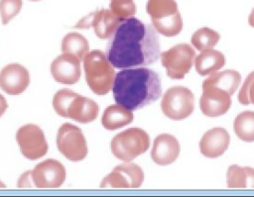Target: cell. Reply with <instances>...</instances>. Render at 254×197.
I'll use <instances>...</instances> for the list:
<instances>
[{"label": "cell", "instance_id": "cell-17", "mask_svg": "<svg viewBox=\"0 0 254 197\" xmlns=\"http://www.w3.org/2000/svg\"><path fill=\"white\" fill-rule=\"evenodd\" d=\"M230 136L223 128H214L206 131L199 142V149L202 155L208 158H216L222 155L228 148Z\"/></svg>", "mask_w": 254, "mask_h": 197}, {"label": "cell", "instance_id": "cell-29", "mask_svg": "<svg viewBox=\"0 0 254 197\" xmlns=\"http://www.w3.org/2000/svg\"><path fill=\"white\" fill-rule=\"evenodd\" d=\"M238 101L242 105H254V71L250 72L246 77L238 93Z\"/></svg>", "mask_w": 254, "mask_h": 197}, {"label": "cell", "instance_id": "cell-9", "mask_svg": "<svg viewBox=\"0 0 254 197\" xmlns=\"http://www.w3.org/2000/svg\"><path fill=\"white\" fill-rule=\"evenodd\" d=\"M16 141L22 154L31 160L41 158L48 152V143L42 129L35 124H26L18 129Z\"/></svg>", "mask_w": 254, "mask_h": 197}, {"label": "cell", "instance_id": "cell-4", "mask_svg": "<svg viewBox=\"0 0 254 197\" xmlns=\"http://www.w3.org/2000/svg\"><path fill=\"white\" fill-rule=\"evenodd\" d=\"M146 10L159 34L173 37L181 33L183 20L175 0H148Z\"/></svg>", "mask_w": 254, "mask_h": 197}, {"label": "cell", "instance_id": "cell-2", "mask_svg": "<svg viewBox=\"0 0 254 197\" xmlns=\"http://www.w3.org/2000/svg\"><path fill=\"white\" fill-rule=\"evenodd\" d=\"M112 91L117 104L135 111L160 98L161 78L157 72L145 66L124 68L115 74Z\"/></svg>", "mask_w": 254, "mask_h": 197}, {"label": "cell", "instance_id": "cell-24", "mask_svg": "<svg viewBox=\"0 0 254 197\" xmlns=\"http://www.w3.org/2000/svg\"><path fill=\"white\" fill-rule=\"evenodd\" d=\"M233 130L239 140L254 142V112L244 111L238 114L233 122Z\"/></svg>", "mask_w": 254, "mask_h": 197}, {"label": "cell", "instance_id": "cell-28", "mask_svg": "<svg viewBox=\"0 0 254 197\" xmlns=\"http://www.w3.org/2000/svg\"><path fill=\"white\" fill-rule=\"evenodd\" d=\"M22 9V0H0V15L2 24L6 25Z\"/></svg>", "mask_w": 254, "mask_h": 197}, {"label": "cell", "instance_id": "cell-8", "mask_svg": "<svg viewBox=\"0 0 254 197\" xmlns=\"http://www.w3.org/2000/svg\"><path fill=\"white\" fill-rule=\"evenodd\" d=\"M160 57L170 78L183 79L192 66L195 51L189 44H179L161 52Z\"/></svg>", "mask_w": 254, "mask_h": 197}, {"label": "cell", "instance_id": "cell-32", "mask_svg": "<svg viewBox=\"0 0 254 197\" xmlns=\"http://www.w3.org/2000/svg\"><path fill=\"white\" fill-rule=\"evenodd\" d=\"M248 24L254 28V8L252 9L249 17H248Z\"/></svg>", "mask_w": 254, "mask_h": 197}, {"label": "cell", "instance_id": "cell-27", "mask_svg": "<svg viewBox=\"0 0 254 197\" xmlns=\"http://www.w3.org/2000/svg\"><path fill=\"white\" fill-rule=\"evenodd\" d=\"M111 12L121 20L133 17L136 13V5L133 0H111Z\"/></svg>", "mask_w": 254, "mask_h": 197}, {"label": "cell", "instance_id": "cell-13", "mask_svg": "<svg viewBox=\"0 0 254 197\" xmlns=\"http://www.w3.org/2000/svg\"><path fill=\"white\" fill-rule=\"evenodd\" d=\"M32 171L34 184L38 188H58L65 180V168L57 159H46Z\"/></svg>", "mask_w": 254, "mask_h": 197}, {"label": "cell", "instance_id": "cell-33", "mask_svg": "<svg viewBox=\"0 0 254 197\" xmlns=\"http://www.w3.org/2000/svg\"><path fill=\"white\" fill-rule=\"evenodd\" d=\"M4 187H6V185L2 181H0V188H4Z\"/></svg>", "mask_w": 254, "mask_h": 197}, {"label": "cell", "instance_id": "cell-21", "mask_svg": "<svg viewBox=\"0 0 254 197\" xmlns=\"http://www.w3.org/2000/svg\"><path fill=\"white\" fill-rule=\"evenodd\" d=\"M226 181L229 188H254V168L233 164L228 167Z\"/></svg>", "mask_w": 254, "mask_h": 197}, {"label": "cell", "instance_id": "cell-30", "mask_svg": "<svg viewBox=\"0 0 254 197\" xmlns=\"http://www.w3.org/2000/svg\"><path fill=\"white\" fill-rule=\"evenodd\" d=\"M34 186L35 184L33 181V171L28 170L24 172L18 180V187L26 188V187H34Z\"/></svg>", "mask_w": 254, "mask_h": 197}, {"label": "cell", "instance_id": "cell-3", "mask_svg": "<svg viewBox=\"0 0 254 197\" xmlns=\"http://www.w3.org/2000/svg\"><path fill=\"white\" fill-rule=\"evenodd\" d=\"M85 80L88 87L97 95L107 94L115 78L114 67L106 54L99 49L89 51L83 60Z\"/></svg>", "mask_w": 254, "mask_h": 197}, {"label": "cell", "instance_id": "cell-12", "mask_svg": "<svg viewBox=\"0 0 254 197\" xmlns=\"http://www.w3.org/2000/svg\"><path fill=\"white\" fill-rule=\"evenodd\" d=\"M121 21L110 9H100L81 18L75 25V28L89 29L92 27L99 39H109Z\"/></svg>", "mask_w": 254, "mask_h": 197}, {"label": "cell", "instance_id": "cell-26", "mask_svg": "<svg viewBox=\"0 0 254 197\" xmlns=\"http://www.w3.org/2000/svg\"><path fill=\"white\" fill-rule=\"evenodd\" d=\"M76 95L77 93L67 88H64L56 92L53 98V107L58 115L67 118L68 107Z\"/></svg>", "mask_w": 254, "mask_h": 197}, {"label": "cell", "instance_id": "cell-25", "mask_svg": "<svg viewBox=\"0 0 254 197\" xmlns=\"http://www.w3.org/2000/svg\"><path fill=\"white\" fill-rule=\"evenodd\" d=\"M219 40L220 35L217 32L210 28L203 27L192 34L190 43L196 49L205 50L213 49Z\"/></svg>", "mask_w": 254, "mask_h": 197}, {"label": "cell", "instance_id": "cell-10", "mask_svg": "<svg viewBox=\"0 0 254 197\" xmlns=\"http://www.w3.org/2000/svg\"><path fill=\"white\" fill-rule=\"evenodd\" d=\"M144 181L142 168L132 162L122 163L105 176L101 183V188H138Z\"/></svg>", "mask_w": 254, "mask_h": 197}, {"label": "cell", "instance_id": "cell-16", "mask_svg": "<svg viewBox=\"0 0 254 197\" xmlns=\"http://www.w3.org/2000/svg\"><path fill=\"white\" fill-rule=\"evenodd\" d=\"M180 150V144L174 136L161 134L154 140L151 157L156 164L169 165L178 158Z\"/></svg>", "mask_w": 254, "mask_h": 197}, {"label": "cell", "instance_id": "cell-18", "mask_svg": "<svg viewBox=\"0 0 254 197\" xmlns=\"http://www.w3.org/2000/svg\"><path fill=\"white\" fill-rule=\"evenodd\" d=\"M98 113L99 106L94 100L77 94L68 107L67 118L86 124L94 121L97 118Z\"/></svg>", "mask_w": 254, "mask_h": 197}, {"label": "cell", "instance_id": "cell-11", "mask_svg": "<svg viewBox=\"0 0 254 197\" xmlns=\"http://www.w3.org/2000/svg\"><path fill=\"white\" fill-rule=\"evenodd\" d=\"M231 96L230 93L215 85L202 82L200 110L207 117L222 116L231 106Z\"/></svg>", "mask_w": 254, "mask_h": 197}, {"label": "cell", "instance_id": "cell-15", "mask_svg": "<svg viewBox=\"0 0 254 197\" xmlns=\"http://www.w3.org/2000/svg\"><path fill=\"white\" fill-rule=\"evenodd\" d=\"M51 72L57 82L63 84L76 83L81 74L80 60L72 54L63 52L53 60Z\"/></svg>", "mask_w": 254, "mask_h": 197}, {"label": "cell", "instance_id": "cell-31", "mask_svg": "<svg viewBox=\"0 0 254 197\" xmlns=\"http://www.w3.org/2000/svg\"><path fill=\"white\" fill-rule=\"evenodd\" d=\"M8 108V104L6 99L4 98V96L2 94H0V117L5 113V111Z\"/></svg>", "mask_w": 254, "mask_h": 197}, {"label": "cell", "instance_id": "cell-5", "mask_svg": "<svg viewBox=\"0 0 254 197\" xmlns=\"http://www.w3.org/2000/svg\"><path fill=\"white\" fill-rule=\"evenodd\" d=\"M149 147V135L139 128L127 129L117 134L111 141V151L114 156L126 162L146 152Z\"/></svg>", "mask_w": 254, "mask_h": 197}, {"label": "cell", "instance_id": "cell-20", "mask_svg": "<svg viewBox=\"0 0 254 197\" xmlns=\"http://www.w3.org/2000/svg\"><path fill=\"white\" fill-rule=\"evenodd\" d=\"M133 121V113L131 110L117 104L108 106L102 115V126L109 131L120 129L129 125Z\"/></svg>", "mask_w": 254, "mask_h": 197}, {"label": "cell", "instance_id": "cell-34", "mask_svg": "<svg viewBox=\"0 0 254 197\" xmlns=\"http://www.w3.org/2000/svg\"><path fill=\"white\" fill-rule=\"evenodd\" d=\"M32 1H38V0H32Z\"/></svg>", "mask_w": 254, "mask_h": 197}, {"label": "cell", "instance_id": "cell-7", "mask_svg": "<svg viewBox=\"0 0 254 197\" xmlns=\"http://www.w3.org/2000/svg\"><path fill=\"white\" fill-rule=\"evenodd\" d=\"M57 146L60 152L71 161H80L87 154V144L82 131L69 123H64L60 127Z\"/></svg>", "mask_w": 254, "mask_h": 197}, {"label": "cell", "instance_id": "cell-6", "mask_svg": "<svg viewBox=\"0 0 254 197\" xmlns=\"http://www.w3.org/2000/svg\"><path fill=\"white\" fill-rule=\"evenodd\" d=\"M194 108L192 92L184 86L169 88L163 95L161 109L164 115L171 120L180 121L191 115Z\"/></svg>", "mask_w": 254, "mask_h": 197}, {"label": "cell", "instance_id": "cell-19", "mask_svg": "<svg viewBox=\"0 0 254 197\" xmlns=\"http://www.w3.org/2000/svg\"><path fill=\"white\" fill-rule=\"evenodd\" d=\"M225 64L224 54L217 49L202 50L194 59L195 71L201 75L206 76L216 72Z\"/></svg>", "mask_w": 254, "mask_h": 197}, {"label": "cell", "instance_id": "cell-22", "mask_svg": "<svg viewBox=\"0 0 254 197\" xmlns=\"http://www.w3.org/2000/svg\"><path fill=\"white\" fill-rule=\"evenodd\" d=\"M203 82L215 85L233 95L241 82V75L236 70L226 69L209 74L208 77L203 80Z\"/></svg>", "mask_w": 254, "mask_h": 197}, {"label": "cell", "instance_id": "cell-1", "mask_svg": "<svg viewBox=\"0 0 254 197\" xmlns=\"http://www.w3.org/2000/svg\"><path fill=\"white\" fill-rule=\"evenodd\" d=\"M105 54L118 69L150 65L161 54L158 32L135 17L123 19L109 38Z\"/></svg>", "mask_w": 254, "mask_h": 197}, {"label": "cell", "instance_id": "cell-14", "mask_svg": "<svg viewBox=\"0 0 254 197\" xmlns=\"http://www.w3.org/2000/svg\"><path fill=\"white\" fill-rule=\"evenodd\" d=\"M29 83V71L19 63H10L0 71V87L9 95L23 93Z\"/></svg>", "mask_w": 254, "mask_h": 197}, {"label": "cell", "instance_id": "cell-23", "mask_svg": "<svg viewBox=\"0 0 254 197\" xmlns=\"http://www.w3.org/2000/svg\"><path fill=\"white\" fill-rule=\"evenodd\" d=\"M62 51L72 54L80 61H83L89 52V44L82 35L71 32L64 37L62 41Z\"/></svg>", "mask_w": 254, "mask_h": 197}]
</instances>
